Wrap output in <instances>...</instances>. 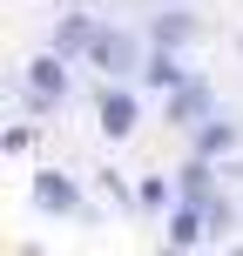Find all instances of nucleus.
Returning <instances> with one entry per match:
<instances>
[{
  "label": "nucleus",
  "mask_w": 243,
  "mask_h": 256,
  "mask_svg": "<svg viewBox=\"0 0 243 256\" xmlns=\"http://www.w3.org/2000/svg\"><path fill=\"white\" fill-rule=\"evenodd\" d=\"M14 94H21L27 115H48V108H61L68 94H75V54H61V48L34 54V61L21 68V81H14Z\"/></svg>",
  "instance_id": "1"
},
{
  "label": "nucleus",
  "mask_w": 243,
  "mask_h": 256,
  "mask_svg": "<svg viewBox=\"0 0 243 256\" xmlns=\"http://www.w3.org/2000/svg\"><path fill=\"white\" fill-rule=\"evenodd\" d=\"M81 61L102 68V81H128V74H142V40L128 34V27H102V34L88 40Z\"/></svg>",
  "instance_id": "2"
},
{
  "label": "nucleus",
  "mask_w": 243,
  "mask_h": 256,
  "mask_svg": "<svg viewBox=\"0 0 243 256\" xmlns=\"http://www.w3.org/2000/svg\"><path fill=\"white\" fill-rule=\"evenodd\" d=\"M34 209L41 216H61V222H81L88 216V196H81V182L68 168H41L34 176Z\"/></svg>",
  "instance_id": "3"
},
{
  "label": "nucleus",
  "mask_w": 243,
  "mask_h": 256,
  "mask_svg": "<svg viewBox=\"0 0 243 256\" xmlns=\"http://www.w3.org/2000/svg\"><path fill=\"white\" fill-rule=\"evenodd\" d=\"M135 122H142L135 88H128V81H102V94H95V128H102L108 142H128V135H135Z\"/></svg>",
  "instance_id": "4"
},
{
  "label": "nucleus",
  "mask_w": 243,
  "mask_h": 256,
  "mask_svg": "<svg viewBox=\"0 0 243 256\" xmlns=\"http://www.w3.org/2000/svg\"><path fill=\"white\" fill-rule=\"evenodd\" d=\"M216 108H223V102H216V94H209V81H203V74H196L189 88L162 94V122H169V128H189V135H196V128H203L209 115H216Z\"/></svg>",
  "instance_id": "5"
},
{
  "label": "nucleus",
  "mask_w": 243,
  "mask_h": 256,
  "mask_svg": "<svg viewBox=\"0 0 243 256\" xmlns=\"http://www.w3.org/2000/svg\"><path fill=\"white\" fill-rule=\"evenodd\" d=\"M196 81V68L182 61V48H149L142 54V88L149 94H176V88H189Z\"/></svg>",
  "instance_id": "6"
},
{
  "label": "nucleus",
  "mask_w": 243,
  "mask_h": 256,
  "mask_svg": "<svg viewBox=\"0 0 243 256\" xmlns=\"http://www.w3.org/2000/svg\"><path fill=\"white\" fill-rule=\"evenodd\" d=\"M236 142H243V128H236L230 115H223V108H216V115H209L203 128H196V155H209V162H223V155H236Z\"/></svg>",
  "instance_id": "7"
},
{
  "label": "nucleus",
  "mask_w": 243,
  "mask_h": 256,
  "mask_svg": "<svg viewBox=\"0 0 243 256\" xmlns=\"http://www.w3.org/2000/svg\"><path fill=\"white\" fill-rule=\"evenodd\" d=\"M196 40V20H189V7H162L149 20V48H189Z\"/></svg>",
  "instance_id": "8"
},
{
  "label": "nucleus",
  "mask_w": 243,
  "mask_h": 256,
  "mask_svg": "<svg viewBox=\"0 0 243 256\" xmlns=\"http://www.w3.org/2000/svg\"><path fill=\"white\" fill-rule=\"evenodd\" d=\"M176 202H182V182H169V176H142L135 182V216H169Z\"/></svg>",
  "instance_id": "9"
},
{
  "label": "nucleus",
  "mask_w": 243,
  "mask_h": 256,
  "mask_svg": "<svg viewBox=\"0 0 243 256\" xmlns=\"http://www.w3.org/2000/svg\"><path fill=\"white\" fill-rule=\"evenodd\" d=\"M95 34H102V20H95V14H68V20H54L48 48H61V54H88Z\"/></svg>",
  "instance_id": "10"
},
{
  "label": "nucleus",
  "mask_w": 243,
  "mask_h": 256,
  "mask_svg": "<svg viewBox=\"0 0 243 256\" xmlns=\"http://www.w3.org/2000/svg\"><path fill=\"white\" fill-rule=\"evenodd\" d=\"M102 196H108L115 209H135V189H128V176H122V168H102Z\"/></svg>",
  "instance_id": "11"
},
{
  "label": "nucleus",
  "mask_w": 243,
  "mask_h": 256,
  "mask_svg": "<svg viewBox=\"0 0 243 256\" xmlns=\"http://www.w3.org/2000/svg\"><path fill=\"white\" fill-rule=\"evenodd\" d=\"M34 135H41V122H14L7 135H0V148H7V155H27V148H34Z\"/></svg>",
  "instance_id": "12"
},
{
  "label": "nucleus",
  "mask_w": 243,
  "mask_h": 256,
  "mask_svg": "<svg viewBox=\"0 0 243 256\" xmlns=\"http://www.w3.org/2000/svg\"><path fill=\"white\" fill-rule=\"evenodd\" d=\"M162 256H196V250H182V243H162Z\"/></svg>",
  "instance_id": "13"
},
{
  "label": "nucleus",
  "mask_w": 243,
  "mask_h": 256,
  "mask_svg": "<svg viewBox=\"0 0 243 256\" xmlns=\"http://www.w3.org/2000/svg\"><path fill=\"white\" fill-rule=\"evenodd\" d=\"M230 256H243V243H230Z\"/></svg>",
  "instance_id": "14"
},
{
  "label": "nucleus",
  "mask_w": 243,
  "mask_h": 256,
  "mask_svg": "<svg viewBox=\"0 0 243 256\" xmlns=\"http://www.w3.org/2000/svg\"><path fill=\"white\" fill-rule=\"evenodd\" d=\"M236 176H243V162H236Z\"/></svg>",
  "instance_id": "15"
},
{
  "label": "nucleus",
  "mask_w": 243,
  "mask_h": 256,
  "mask_svg": "<svg viewBox=\"0 0 243 256\" xmlns=\"http://www.w3.org/2000/svg\"><path fill=\"white\" fill-rule=\"evenodd\" d=\"M54 7H61V0H54Z\"/></svg>",
  "instance_id": "16"
}]
</instances>
